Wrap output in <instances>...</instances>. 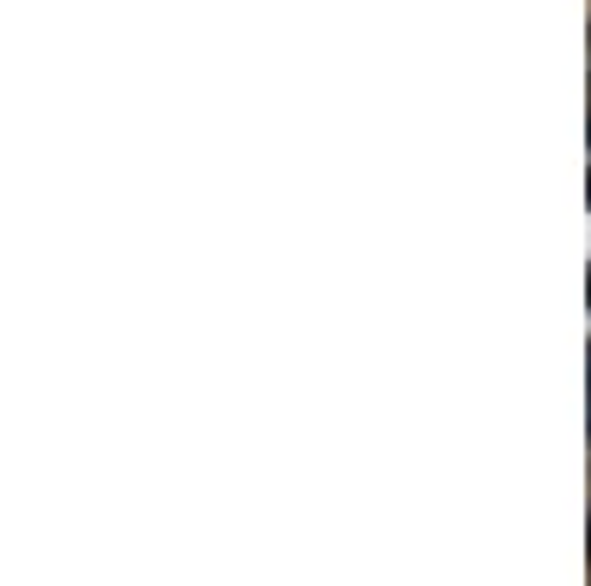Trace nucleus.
<instances>
[{
	"mask_svg": "<svg viewBox=\"0 0 591 586\" xmlns=\"http://www.w3.org/2000/svg\"><path fill=\"white\" fill-rule=\"evenodd\" d=\"M585 302H591V279H585Z\"/></svg>",
	"mask_w": 591,
	"mask_h": 586,
	"instance_id": "1",
	"label": "nucleus"
},
{
	"mask_svg": "<svg viewBox=\"0 0 591 586\" xmlns=\"http://www.w3.org/2000/svg\"><path fill=\"white\" fill-rule=\"evenodd\" d=\"M585 202H591V184H585Z\"/></svg>",
	"mask_w": 591,
	"mask_h": 586,
	"instance_id": "2",
	"label": "nucleus"
}]
</instances>
